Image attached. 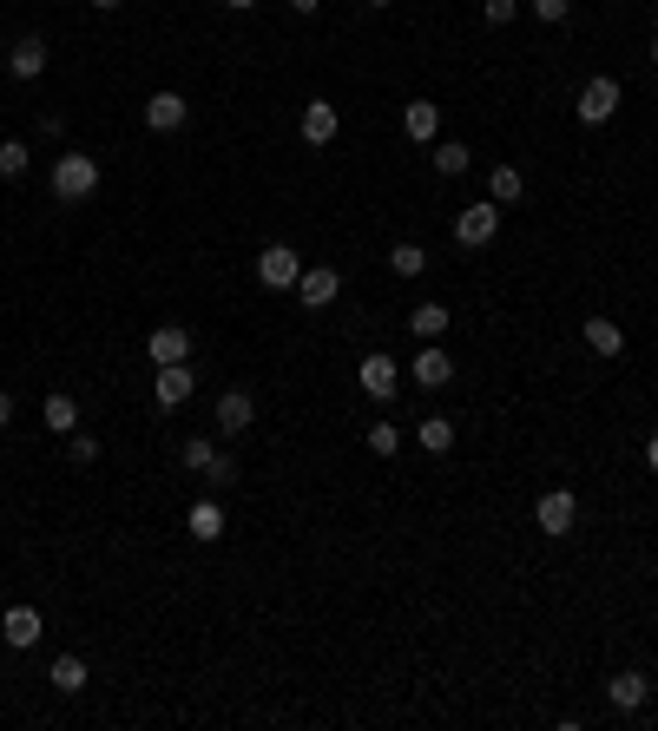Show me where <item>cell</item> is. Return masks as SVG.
<instances>
[{
  "instance_id": "1",
  "label": "cell",
  "mask_w": 658,
  "mask_h": 731,
  "mask_svg": "<svg viewBox=\"0 0 658 731\" xmlns=\"http://www.w3.org/2000/svg\"><path fill=\"white\" fill-rule=\"evenodd\" d=\"M93 191H99V159H86V152L53 159V198H60V205H79V198H93Z\"/></svg>"
},
{
  "instance_id": "2",
  "label": "cell",
  "mask_w": 658,
  "mask_h": 731,
  "mask_svg": "<svg viewBox=\"0 0 658 731\" xmlns=\"http://www.w3.org/2000/svg\"><path fill=\"white\" fill-rule=\"evenodd\" d=\"M533 521H540V534H553V541L573 534V527H580V494L573 488H547L540 501H533Z\"/></svg>"
},
{
  "instance_id": "3",
  "label": "cell",
  "mask_w": 658,
  "mask_h": 731,
  "mask_svg": "<svg viewBox=\"0 0 658 731\" xmlns=\"http://www.w3.org/2000/svg\"><path fill=\"white\" fill-rule=\"evenodd\" d=\"M297 277H303V257L290 244H264L257 251V284L264 290H297Z\"/></svg>"
},
{
  "instance_id": "4",
  "label": "cell",
  "mask_w": 658,
  "mask_h": 731,
  "mask_svg": "<svg viewBox=\"0 0 658 731\" xmlns=\"http://www.w3.org/2000/svg\"><path fill=\"white\" fill-rule=\"evenodd\" d=\"M494 231H501V205L494 198H481V205H468L455 218V244L461 251H481V244H494Z\"/></svg>"
},
{
  "instance_id": "5",
  "label": "cell",
  "mask_w": 658,
  "mask_h": 731,
  "mask_svg": "<svg viewBox=\"0 0 658 731\" xmlns=\"http://www.w3.org/2000/svg\"><path fill=\"white\" fill-rule=\"evenodd\" d=\"M580 126H606L612 112H619V80H612V73H593V80L580 86Z\"/></svg>"
},
{
  "instance_id": "6",
  "label": "cell",
  "mask_w": 658,
  "mask_h": 731,
  "mask_svg": "<svg viewBox=\"0 0 658 731\" xmlns=\"http://www.w3.org/2000/svg\"><path fill=\"white\" fill-rule=\"evenodd\" d=\"M356 382L376 402H395V389H402V363H395L389 350H376V356H362V363H356Z\"/></svg>"
},
{
  "instance_id": "7",
  "label": "cell",
  "mask_w": 658,
  "mask_h": 731,
  "mask_svg": "<svg viewBox=\"0 0 658 731\" xmlns=\"http://www.w3.org/2000/svg\"><path fill=\"white\" fill-rule=\"evenodd\" d=\"M297 297H303V310H329V303L343 297V271H329V264H303Z\"/></svg>"
},
{
  "instance_id": "8",
  "label": "cell",
  "mask_w": 658,
  "mask_h": 731,
  "mask_svg": "<svg viewBox=\"0 0 658 731\" xmlns=\"http://www.w3.org/2000/svg\"><path fill=\"white\" fill-rule=\"evenodd\" d=\"M145 356H152V369L191 363V330H185V323H158V330L145 336Z\"/></svg>"
},
{
  "instance_id": "9",
  "label": "cell",
  "mask_w": 658,
  "mask_h": 731,
  "mask_svg": "<svg viewBox=\"0 0 658 731\" xmlns=\"http://www.w3.org/2000/svg\"><path fill=\"white\" fill-rule=\"evenodd\" d=\"M191 389H198V376H191L185 363H165L152 376V396H158V409H185L191 402Z\"/></svg>"
},
{
  "instance_id": "10",
  "label": "cell",
  "mask_w": 658,
  "mask_h": 731,
  "mask_svg": "<svg viewBox=\"0 0 658 731\" xmlns=\"http://www.w3.org/2000/svg\"><path fill=\"white\" fill-rule=\"evenodd\" d=\"M408 376L422 382V389H448V382H455V363H448V350H441V343H422V350H415V363H408Z\"/></svg>"
},
{
  "instance_id": "11",
  "label": "cell",
  "mask_w": 658,
  "mask_h": 731,
  "mask_svg": "<svg viewBox=\"0 0 658 731\" xmlns=\"http://www.w3.org/2000/svg\"><path fill=\"white\" fill-rule=\"evenodd\" d=\"M251 422H257V396H251V389H224V396H218V429L224 435H244Z\"/></svg>"
},
{
  "instance_id": "12",
  "label": "cell",
  "mask_w": 658,
  "mask_h": 731,
  "mask_svg": "<svg viewBox=\"0 0 658 731\" xmlns=\"http://www.w3.org/2000/svg\"><path fill=\"white\" fill-rule=\"evenodd\" d=\"M40 633H47V626H40V613H33V606H7V620H0V639H7L14 652L40 646Z\"/></svg>"
},
{
  "instance_id": "13",
  "label": "cell",
  "mask_w": 658,
  "mask_h": 731,
  "mask_svg": "<svg viewBox=\"0 0 658 731\" xmlns=\"http://www.w3.org/2000/svg\"><path fill=\"white\" fill-rule=\"evenodd\" d=\"M185 119H191L185 93H152V99H145V126H152V132H178Z\"/></svg>"
},
{
  "instance_id": "14",
  "label": "cell",
  "mask_w": 658,
  "mask_h": 731,
  "mask_svg": "<svg viewBox=\"0 0 658 731\" xmlns=\"http://www.w3.org/2000/svg\"><path fill=\"white\" fill-rule=\"evenodd\" d=\"M402 132H408L415 145H435V132H441V106H435V99H408V106H402Z\"/></svg>"
},
{
  "instance_id": "15",
  "label": "cell",
  "mask_w": 658,
  "mask_h": 731,
  "mask_svg": "<svg viewBox=\"0 0 658 731\" xmlns=\"http://www.w3.org/2000/svg\"><path fill=\"white\" fill-rule=\"evenodd\" d=\"M7 73H14V80H40V73H47V40H14V53H7Z\"/></svg>"
},
{
  "instance_id": "16",
  "label": "cell",
  "mask_w": 658,
  "mask_h": 731,
  "mask_svg": "<svg viewBox=\"0 0 658 731\" xmlns=\"http://www.w3.org/2000/svg\"><path fill=\"white\" fill-rule=\"evenodd\" d=\"M336 132H343L336 106H329V99H310V106H303V139H310V145H329Z\"/></svg>"
},
{
  "instance_id": "17",
  "label": "cell",
  "mask_w": 658,
  "mask_h": 731,
  "mask_svg": "<svg viewBox=\"0 0 658 731\" xmlns=\"http://www.w3.org/2000/svg\"><path fill=\"white\" fill-rule=\"evenodd\" d=\"M645 692H652V685H645V672H612V679H606V699L619 705V712H639Z\"/></svg>"
},
{
  "instance_id": "18",
  "label": "cell",
  "mask_w": 658,
  "mask_h": 731,
  "mask_svg": "<svg viewBox=\"0 0 658 731\" xmlns=\"http://www.w3.org/2000/svg\"><path fill=\"white\" fill-rule=\"evenodd\" d=\"M586 350L593 356H619L626 350V330H619L612 317H586Z\"/></svg>"
},
{
  "instance_id": "19",
  "label": "cell",
  "mask_w": 658,
  "mask_h": 731,
  "mask_svg": "<svg viewBox=\"0 0 658 731\" xmlns=\"http://www.w3.org/2000/svg\"><path fill=\"white\" fill-rule=\"evenodd\" d=\"M415 442H422L428 455H448V448H455V422H448V415H422V422H415Z\"/></svg>"
},
{
  "instance_id": "20",
  "label": "cell",
  "mask_w": 658,
  "mask_h": 731,
  "mask_svg": "<svg viewBox=\"0 0 658 731\" xmlns=\"http://www.w3.org/2000/svg\"><path fill=\"white\" fill-rule=\"evenodd\" d=\"M448 310L441 303H415V317H408V330H415V343H441V330H448Z\"/></svg>"
},
{
  "instance_id": "21",
  "label": "cell",
  "mask_w": 658,
  "mask_h": 731,
  "mask_svg": "<svg viewBox=\"0 0 658 731\" xmlns=\"http://www.w3.org/2000/svg\"><path fill=\"white\" fill-rule=\"evenodd\" d=\"M185 527H191V541H224V508L218 501H198V508L185 514Z\"/></svg>"
},
{
  "instance_id": "22",
  "label": "cell",
  "mask_w": 658,
  "mask_h": 731,
  "mask_svg": "<svg viewBox=\"0 0 658 731\" xmlns=\"http://www.w3.org/2000/svg\"><path fill=\"white\" fill-rule=\"evenodd\" d=\"M520 191H527V178H520L514 165H494V172H487V198H494V205H520Z\"/></svg>"
},
{
  "instance_id": "23",
  "label": "cell",
  "mask_w": 658,
  "mask_h": 731,
  "mask_svg": "<svg viewBox=\"0 0 658 731\" xmlns=\"http://www.w3.org/2000/svg\"><path fill=\"white\" fill-rule=\"evenodd\" d=\"M53 692H66V699H73V692H86V659H73V652H60V659H53Z\"/></svg>"
},
{
  "instance_id": "24",
  "label": "cell",
  "mask_w": 658,
  "mask_h": 731,
  "mask_svg": "<svg viewBox=\"0 0 658 731\" xmlns=\"http://www.w3.org/2000/svg\"><path fill=\"white\" fill-rule=\"evenodd\" d=\"M468 165H474V152H468L461 139H441V145H435V172H441V178H461Z\"/></svg>"
},
{
  "instance_id": "25",
  "label": "cell",
  "mask_w": 658,
  "mask_h": 731,
  "mask_svg": "<svg viewBox=\"0 0 658 731\" xmlns=\"http://www.w3.org/2000/svg\"><path fill=\"white\" fill-rule=\"evenodd\" d=\"M389 271H395V277H422V271H428V251H422L415 238H402V244L389 251Z\"/></svg>"
},
{
  "instance_id": "26",
  "label": "cell",
  "mask_w": 658,
  "mask_h": 731,
  "mask_svg": "<svg viewBox=\"0 0 658 731\" xmlns=\"http://www.w3.org/2000/svg\"><path fill=\"white\" fill-rule=\"evenodd\" d=\"M40 415H47L53 435H73V429H79V402H73V396H47V409H40Z\"/></svg>"
},
{
  "instance_id": "27",
  "label": "cell",
  "mask_w": 658,
  "mask_h": 731,
  "mask_svg": "<svg viewBox=\"0 0 658 731\" xmlns=\"http://www.w3.org/2000/svg\"><path fill=\"white\" fill-rule=\"evenodd\" d=\"M211 455H218V442H211V435H191V442L178 448V461H185L191 475H204V468H211Z\"/></svg>"
},
{
  "instance_id": "28",
  "label": "cell",
  "mask_w": 658,
  "mask_h": 731,
  "mask_svg": "<svg viewBox=\"0 0 658 731\" xmlns=\"http://www.w3.org/2000/svg\"><path fill=\"white\" fill-rule=\"evenodd\" d=\"M27 165H33V152L20 139H0V178H27Z\"/></svg>"
},
{
  "instance_id": "29",
  "label": "cell",
  "mask_w": 658,
  "mask_h": 731,
  "mask_svg": "<svg viewBox=\"0 0 658 731\" xmlns=\"http://www.w3.org/2000/svg\"><path fill=\"white\" fill-rule=\"evenodd\" d=\"M369 448H376V455L389 461L395 448H402V429H395V422H369Z\"/></svg>"
},
{
  "instance_id": "30",
  "label": "cell",
  "mask_w": 658,
  "mask_h": 731,
  "mask_svg": "<svg viewBox=\"0 0 658 731\" xmlns=\"http://www.w3.org/2000/svg\"><path fill=\"white\" fill-rule=\"evenodd\" d=\"M66 455H73L79 468H93V461H99V442H93V435H79V429H73V435H66Z\"/></svg>"
},
{
  "instance_id": "31",
  "label": "cell",
  "mask_w": 658,
  "mask_h": 731,
  "mask_svg": "<svg viewBox=\"0 0 658 731\" xmlns=\"http://www.w3.org/2000/svg\"><path fill=\"white\" fill-rule=\"evenodd\" d=\"M533 7V20H547V27H560L566 14H573V0H527Z\"/></svg>"
},
{
  "instance_id": "32",
  "label": "cell",
  "mask_w": 658,
  "mask_h": 731,
  "mask_svg": "<svg viewBox=\"0 0 658 731\" xmlns=\"http://www.w3.org/2000/svg\"><path fill=\"white\" fill-rule=\"evenodd\" d=\"M204 481H218V488H231V481H237V461H231V455H211V468H204Z\"/></svg>"
},
{
  "instance_id": "33",
  "label": "cell",
  "mask_w": 658,
  "mask_h": 731,
  "mask_svg": "<svg viewBox=\"0 0 658 731\" xmlns=\"http://www.w3.org/2000/svg\"><path fill=\"white\" fill-rule=\"evenodd\" d=\"M520 14V0H487V27H507Z\"/></svg>"
},
{
  "instance_id": "34",
  "label": "cell",
  "mask_w": 658,
  "mask_h": 731,
  "mask_svg": "<svg viewBox=\"0 0 658 731\" xmlns=\"http://www.w3.org/2000/svg\"><path fill=\"white\" fill-rule=\"evenodd\" d=\"M0 429H14V396L0 389Z\"/></svg>"
},
{
  "instance_id": "35",
  "label": "cell",
  "mask_w": 658,
  "mask_h": 731,
  "mask_svg": "<svg viewBox=\"0 0 658 731\" xmlns=\"http://www.w3.org/2000/svg\"><path fill=\"white\" fill-rule=\"evenodd\" d=\"M645 468H652V475H658V429L645 435Z\"/></svg>"
},
{
  "instance_id": "36",
  "label": "cell",
  "mask_w": 658,
  "mask_h": 731,
  "mask_svg": "<svg viewBox=\"0 0 658 731\" xmlns=\"http://www.w3.org/2000/svg\"><path fill=\"white\" fill-rule=\"evenodd\" d=\"M283 7H290V14H316V7H323V0H283Z\"/></svg>"
},
{
  "instance_id": "37",
  "label": "cell",
  "mask_w": 658,
  "mask_h": 731,
  "mask_svg": "<svg viewBox=\"0 0 658 731\" xmlns=\"http://www.w3.org/2000/svg\"><path fill=\"white\" fill-rule=\"evenodd\" d=\"M93 7H99V14H119V7H126V0H93Z\"/></svg>"
},
{
  "instance_id": "38",
  "label": "cell",
  "mask_w": 658,
  "mask_h": 731,
  "mask_svg": "<svg viewBox=\"0 0 658 731\" xmlns=\"http://www.w3.org/2000/svg\"><path fill=\"white\" fill-rule=\"evenodd\" d=\"M224 7H231V14H251V7H257V0H224Z\"/></svg>"
},
{
  "instance_id": "39",
  "label": "cell",
  "mask_w": 658,
  "mask_h": 731,
  "mask_svg": "<svg viewBox=\"0 0 658 731\" xmlns=\"http://www.w3.org/2000/svg\"><path fill=\"white\" fill-rule=\"evenodd\" d=\"M652 66H658V40H652Z\"/></svg>"
},
{
  "instance_id": "40",
  "label": "cell",
  "mask_w": 658,
  "mask_h": 731,
  "mask_svg": "<svg viewBox=\"0 0 658 731\" xmlns=\"http://www.w3.org/2000/svg\"><path fill=\"white\" fill-rule=\"evenodd\" d=\"M369 7H389V0H369Z\"/></svg>"
}]
</instances>
